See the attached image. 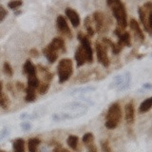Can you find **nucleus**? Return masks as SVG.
Masks as SVG:
<instances>
[{
	"instance_id": "20e7f679",
	"label": "nucleus",
	"mask_w": 152,
	"mask_h": 152,
	"mask_svg": "<svg viewBox=\"0 0 152 152\" xmlns=\"http://www.w3.org/2000/svg\"><path fill=\"white\" fill-rule=\"evenodd\" d=\"M78 39L81 42V47L83 48V50L86 53V57H87V62L88 63H92L93 61V53H92V49L91 45H90L89 39L87 35H85L83 32L78 33Z\"/></svg>"
},
{
	"instance_id": "ddd939ff",
	"label": "nucleus",
	"mask_w": 152,
	"mask_h": 152,
	"mask_svg": "<svg viewBox=\"0 0 152 152\" xmlns=\"http://www.w3.org/2000/svg\"><path fill=\"white\" fill-rule=\"evenodd\" d=\"M125 116L127 124H132L133 121H134L135 111H134V106H133L132 103L126 104V106L125 107Z\"/></svg>"
},
{
	"instance_id": "393cba45",
	"label": "nucleus",
	"mask_w": 152,
	"mask_h": 152,
	"mask_svg": "<svg viewBox=\"0 0 152 152\" xmlns=\"http://www.w3.org/2000/svg\"><path fill=\"white\" fill-rule=\"evenodd\" d=\"M49 87L50 85L48 82H44V83H41L39 84V86H38V91H39L40 94H44L48 91V89H49Z\"/></svg>"
},
{
	"instance_id": "39448f33",
	"label": "nucleus",
	"mask_w": 152,
	"mask_h": 152,
	"mask_svg": "<svg viewBox=\"0 0 152 152\" xmlns=\"http://www.w3.org/2000/svg\"><path fill=\"white\" fill-rule=\"evenodd\" d=\"M96 52H97V58L98 61L104 66H109V58L107 56V48L104 46L103 43L97 42L96 43Z\"/></svg>"
},
{
	"instance_id": "f704fd0d",
	"label": "nucleus",
	"mask_w": 152,
	"mask_h": 152,
	"mask_svg": "<svg viewBox=\"0 0 152 152\" xmlns=\"http://www.w3.org/2000/svg\"><path fill=\"white\" fill-rule=\"evenodd\" d=\"M0 152H6V151H4V150H0Z\"/></svg>"
},
{
	"instance_id": "f8f14e48",
	"label": "nucleus",
	"mask_w": 152,
	"mask_h": 152,
	"mask_svg": "<svg viewBox=\"0 0 152 152\" xmlns=\"http://www.w3.org/2000/svg\"><path fill=\"white\" fill-rule=\"evenodd\" d=\"M50 46L52 48L53 50H55L57 52L60 51L61 52H65L66 51V47H65V42L62 39L61 37H55L52 39L51 43L50 44Z\"/></svg>"
},
{
	"instance_id": "6ab92c4d",
	"label": "nucleus",
	"mask_w": 152,
	"mask_h": 152,
	"mask_svg": "<svg viewBox=\"0 0 152 152\" xmlns=\"http://www.w3.org/2000/svg\"><path fill=\"white\" fill-rule=\"evenodd\" d=\"M66 142H68L69 146L71 149L76 150L78 146V137L75 135H69L68 140H66Z\"/></svg>"
},
{
	"instance_id": "a211bd4d",
	"label": "nucleus",
	"mask_w": 152,
	"mask_h": 152,
	"mask_svg": "<svg viewBox=\"0 0 152 152\" xmlns=\"http://www.w3.org/2000/svg\"><path fill=\"white\" fill-rule=\"evenodd\" d=\"M40 144V140L37 138H32L28 142V146L30 152H37V146Z\"/></svg>"
},
{
	"instance_id": "cd10ccee",
	"label": "nucleus",
	"mask_w": 152,
	"mask_h": 152,
	"mask_svg": "<svg viewBox=\"0 0 152 152\" xmlns=\"http://www.w3.org/2000/svg\"><path fill=\"white\" fill-rule=\"evenodd\" d=\"M111 49H112V52L114 54H118L119 52H120L123 49V47L119 44V43H112V45H111Z\"/></svg>"
},
{
	"instance_id": "2eb2a0df",
	"label": "nucleus",
	"mask_w": 152,
	"mask_h": 152,
	"mask_svg": "<svg viewBox=\"0 0 152 152\" xmlns=\"http://www.w3.org/2000/svg\"><path fill=\"white\" fill-rule=\"evenodd\" d=\"M24 72H25L28 76H31V75H35L36 74V69H35V66L33 65L31 60H27L26 63L24 64Z\"/></svg>"
},
{
	"instance_id": "f257e3e1",
	"label": "nucleus",
	"mask_w": 152,
	"mask_h": 152,
	"mask_svg": "<svg viewBox=\"0 0 152 152\" xmlns=\"http://www.w3.org/2000/svg\"><path fill=\"white\" fill-rule=\"evenodd\" d=\"M107 5L110 7L114 17L116 18L118 27L125 30V28L127 26V16H126V11L125 4L118 0L114 1H107Z\"/></svg>"
},
{
	"instance_id": "412c9836",
	"label": "nucleus",
	"mask_w": 152,
	"mask_h": 152,
	"mask_svg": "<svg viewBox=\"0 0 152 152\" xmlns=\"http://www.w3.org/2000/svg\"><path fill=\"white\" fill-rule=\"evenodd\" d=\"M36 98V93H35V89H33L31 88H26V101L27 102H33Z\"/></svg>"
},
{
	"instance_id": "7c9ffc66",
	"label": "nucleus",
	"mask_w": 152,
	"mask_h": 152,
	"mask_svg": "<svg viewBox=\"0 0 152 152\" xmlns=\"http://www.w3.org/2000/svg\"><path fill=\"white\" fill-rule=\"evenodd\" d=\"M86 146H87L88 152H97V147H96V145H94V142H90V144L87 145Z\"/></svg>"
},
{
	"instance_id": "4468645a",
	"label": "nucleus",
	"mask_w": 152,
	"mask_h": 152,
	"mask_svg": "<svg viewBox=\"0 0 152 152\" xmlns=\"http://www.w3.org/2000/svg\"><path fill=\"white\" fill-rule=\"evenodd\" d=\"M75 60L76 63H77L78 66H83L86 62H87V57H86V53L83 50L82 47H78L77 50H75Z\"/></svg>"
},
{
	"instance_id": "b1692460",
	"label": "nucleus",
	"mask_w": 152,
	"mask_h": 152,
	"mask_svg": "<svg viewBox=\"0 0 152 152\" xmlns=\"http://www.w3.org/2000/svg\"><path fill=\"white\" fill-rule=\"evenodd\" d=\"M0 106H1L3 108L9 107V99L6 95L3 93L0 94Z\"/></svg>"
},
{
	"instance_id": "72a5a7b5",
	"label": "nucleus",
	"mask_w": 152,
	"mask_h": 152,
	"mask_svg": "<svg viewBox=\"0 0 152 152\" xmlns=\"http://www.w3.org/2000/svg\"><path fill=\"white\" fill-rule=\"evenodd\" d=\"M62 152H69L66 149H65V148H62Z\"/></svg>"
},
{
	"instance_id": "0eeeda50",
	"label": "nucleus",
	"mask_w": 152,
	"mask_h": 152,
	"mask_svg": "<svg viewBox=\"0 0 152 152\" xmlns=\"http://www.w3.org/2000/svg\"><path fill=\"white\" fill-rule=\"evenodd\" d=\"M114 32H115V34L118 36V38H119L118 43L122 47L123 46H126V47H130L131 46L130 35H129V33H128L127 31H125V30H123V28L117 27V28H116Z\"/></svg>"
},
{
	"instance_id": "aec40b11",
	"label": "nucleus",
	"mask_w": 152,
	"mask_h": 152,
	"mask_svg": "<svg viewBox=\"0 0 152 152\" xmlns=\"http://www.w3.org/2000/svg\"><path fill=\"white\" fill-rule=\"evenodd\" d=\"M151 102H152L151 98H147L146 100H145V101L141 104V106L139 107V111L142 113H145V112L148 111L151 108Z\"/></svg>"
},
{
	"instance_id": "f03ea898",
	"label": "nucleus",
	"mask_w": 152,
	"mask_h": 152,
	"mask_svg": "<svg viewBox=\"0 0 152 152\" xmlns=\"http://www.w3.org/2000/svg\"><path fill=\"white\" fill-rule=\"evenodd\" d=\"M121 118L122 110L120 104L118 103H114L108 108V111L107 113V122L104 125L108 129H114L115 127H117L118 124L120 123Z\"/></svg>"
},
{
	"instance_id": "2f4dec72",
	"label": "nucleus",
	"mask_w": 152,
	"mask_h": 152,
	"mask_svg": "<svg viewBox=\"0 0 152 152\" xmlns=\"http://www.w3.org/2000/svg\"><path fill=\"white\" fill-rule=\"evenodd\" d=\"M30 53H31V56H33V57H36V56H38V51L36 50H31V51H30Z\"/></svg>"
},
{
	"instance_id": "c85d7f7f",
	"label": "nucleus",
	"mask_w": 152,
	"mask_h": 152,
	"mask_svg": "<svg viewBox=\"0 0 152 152\" xmlns=\"http://www.w3.org/2000/svg\"><path fill=\"white\" fill-rule=\"evenodd\" d=\"M22 4H23V3H22L21 1H12V2H10V3L8 4V6H9L10 9L15 10V9H17V8L20 7Z\"/></svg>"
},
{
	"instance_id": "6e6552de",
	"label": "nucleus",
	"mask_w": 152,
	"mask_h": 152,
	"mask_svg": "<svg viewBox=\"0 0 152 152\" xmlns=\"http://www.w3.org/2000/svg\"><path fill=\"white\" fill-rule=\"evenodd\" d=\"M56 23H57V28H58L59 31L61 33H63L64 35L68 36L69 38H71V31L69 30V25H68V23H66V20L65 19V17L62 15H59L57 17Z\"/></svg>"
},
{
	"instance_id": "1a4fd4ad",
	"label": "nucleus",
	"mask_w": 152,
	"mask_h": 152,
	"mask_svg": "<svg viewBox=\"0 0 152 152\" xmlns=\"http://www.w3.org/2000/svg\"><path fill=\"white\" fill-rule=\"evenodd\" d=\"M65 12H66V15L68 16V18L69 19L70 23L72 24V26L74 28H77L80 24V17H79L78 12L72 9H70V8L66 9Z\"/></svg>"
},
{
	"instance_id": "c756f323",
	"label": "nucleus",
	"mask_w": 152,
	"mask_h": 152,
	"mask_svg": "<svg viewBox=\"0 0 152 152\" xmlns=\"http://www.w3.org/2000/svg\"><path fill=\"white\" fill-rule=\"evenodd\" d=\"M7 15V11L2 5H0V22L4 20V18Z\"/></svg>"
},
{
	"instance_id": "4be33fe9",
	"label": "nucleus",
	"mask_w": 152,
	"mask_h": 152,
	"mask_svg": "<svg viewBox=\"0 0 152 152\" xmlns=\"http://www.w3.org/2000/svg\"><path fill=\"white\" fill-rule=\"evenodd\" d=\"M85 26L87 28V31L89 36H93L94 35V31L91 27V21H90V17H87L85 20Z\"/></svg>"
},
{
	"instance_id": "473e14b6",
	"label": "nucleus",
	"mask_w": 152,
	"mask_h": 152,
	"mask_svg": "<svg viewBox=\"0 0 152 152\" xmlns=\"http://www.w3.org/2000/svg\"><path fill=\"white\" fill-rule=\"evenodd\" d=\"M2 93V83L0 82V94Z\"/></svg>"
},
{
	"instance_id": "a878e982",
	"label": "nucleus",
	"mask_w": 152,
	"mask_h": 152,
	"mask_svg": "<svg viewBox=\"0 0 152 152\" xmlns=\"http://www.w3.org/2000/svg\"><path fill=\"white\" fill-rule=\"evenodd\" d=\"M101 147H102L103 152H112V150L110 148V145H109V142L107 140L102 141V142H101Z\"/></svg>"
},
{
	"instance_id": "5701e85b",
	"label": "nucleus",
	"mask_w": 152,
	"mask_h": 152,
	"mask_svg": "<svg viewBox=\"0 0 152 152\" xmlns=\"http://www.w3.org/2000/svg\"><path fill=\"white\" fill-rule=\"evenodd\" d=\"M83 142L84 144L87 145L88 144H90V142H94V137H93V134L92 133H86V134L83 136Z\"/></svg>"
},
{
	"instance_id": "7ed1b4c3",
	"label": "nucleus",
	"mask_w": 152,
	"mask_h": 152,
	"mask_svg": "<svg viewBox=\"0 0 152 152\" xmlns=\"http://www.w3.org/2000/svg\"><path fill=\"white\" fill-rule=\"evenodd\" d=\"M57 71H58V76H59V83H64L66 81H68L73 71V66H72V61L70 59L65 58L62 59L58 66H57Z\"/></svg>"
},
{
	"instance_id": "dca6fc26",
	"label": "nucleus",
	"mask_w": 152,
	"mask_h": 152,
	"mask_svg": "<svg viewBox=\"0 0 152 152\" xmlns=\"http://www.w3.org/2000/svg\"><path fill=\"white\" fill-rule=\"evenodd\" d=\"M13 152H25V142L22 139H17L13 142Z\"/></svg>"
},
{
	"instance_id": "f3484780",
	"label": "nucleus",
	"mask_w": 152,
	"mask_h": 152,
	"mask_svg": "<svg viewBox=\"0 0 152 152\" xmlns=\"http://www.w3.org/2000/svg\"><path fill=\"white\" fill-rule=\"evenodd\" d=\"M40 82H39V79L37 78L36 74L35 75H31V76H28V88H31L33 89H35L38 88Z\"/></svg>"
},
{
	"instance_id": "9b49d317",
	"label": "nucleus",
	"mask_w": 152,
	"mask_h": 152,
	"mask_svg": "<svg viewBox=\"0 0 152 152\" xmlns=\"http://www.w3.org/2000/svg\"><path fill=\"white\" fill-rule=\"evenodd\" d=\"M43 53L46 56V58L48 59V61L50 63H54V62L58 58V53L55 50H53L52 48L48 45L44 50H43Z\"/></svg>"
},
{
	"instance_id": "bb28decb",
	"label": "nucleus",
	"mask_w": 152,
	"mask_h": 152,
	"mask_svg": "<svg viewBox=\"0 0 152 152\" xmlns=\"http://www.w3.org/2000/svg\"><path fill=\"white\" fill-rule=\"evenodd\" d=\"M3 69H4V72L6 73L7 75H9V76H12V73H13L11 65H10L8 62H5V63H4Z\"/></svg>"
},
{
	"instance_id": "423d86ee",
	"label": "nucleus",
	"mask_w": 152,
	"mask_h": 152,
	"mask_svg": "<svg viewBox=\"0 0 152 152\" xmlns=\"http://www.w3.org/2000/svg\"><path fill=\"white\" fill-rule=\"evenodd\" d=\"M93 19L95 21V25H96V30L98 32L103 33L104 31H107V20L104 17V13L96 12L93 14Z\"/></svg>"
},
{
	"instance_id": "9d476101",
	"label": "nucleus",
	"mask_w": 152,
	"mask_h": 152,
	"mask_svg": "<svg viewBox=\"0 0 152 152\" xmlns=\"http://www.w3.org/2000/svg\"><path fill=\"white\" fill-rule=\"evenodd\" d=\"M129 26H130L131 30L133 31L135 36L138 38V39L141 40V41H144L145 40V34H144V32H142V31L141 30V28L139 26V23H138L135 19H131V20L129 21Z\"/></svg>"
}]
</instances>
